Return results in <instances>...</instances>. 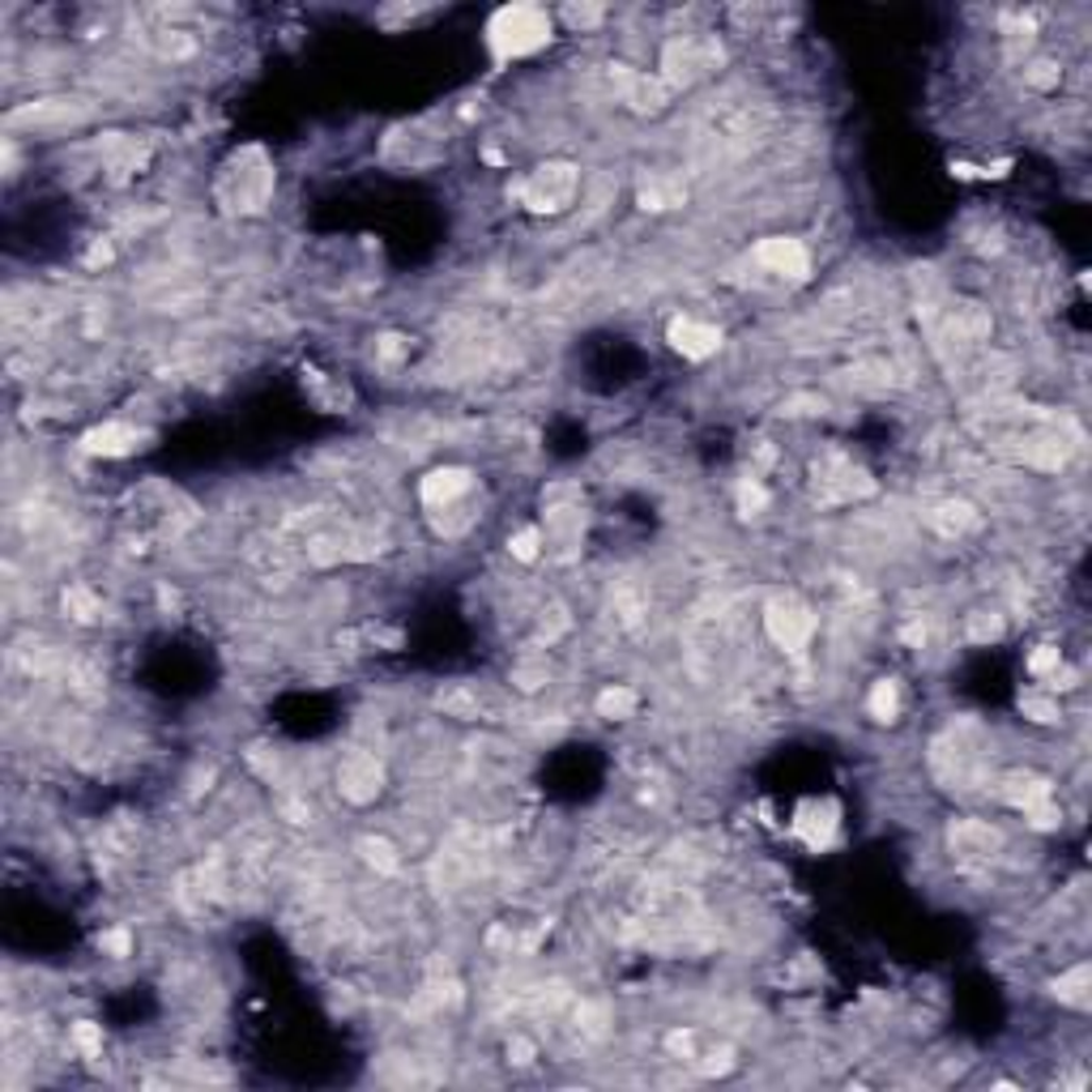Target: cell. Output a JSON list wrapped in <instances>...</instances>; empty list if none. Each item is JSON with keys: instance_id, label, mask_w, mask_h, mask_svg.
Returning <instances> with one entry per match:
<instances>
[{"instance_id": "603a6c76", "label": "cell", "mask_w": 1092, "mask_h": 1092, "mask_svg": "<svg viewBox=\"0 0 1092 1092\" xmlns=\"http://www.w3.org/2000/svg\"><path fill=\"white\" fill-rule=\"evenodd\" d=\"M641 209H653V214H662V209H679L683 201H687V184L679 180V175H666V171H653V175H645L641 180Z\"/></svg>"}, {"instance_id": "d590c367", "label": "cell", "mask_w": 1092, "mask_h": 1092, "mask_svg": "<svg viewBox=\"0 0 1092 1092\" xmlns=\"http://www.w3.org/2000/svg\"><path fill=\"white\" fill-rule=\"evenodd\" d=\"M1020 713H1024L1028 721H1037V726H1050V721L1062 717V713H1058V700H1054V696H1037V692L1020 696Z\"/></svg>"}, {"instance_id": "9a60e30c", "label": "cell", "mask_w": 1092, "mask_h": 1092, "mask_svg": "<svg viewBox=\"0 0 1092 1092\" xmlns=\"http://www.w3.org/2000/svg\"><path fill=\"white\" fill-rule=\"evenodd\" d=\"M751 256H755V265H764L768 273H777V278H785V283H806V273H811V252L802 248V239H789V235L760 239Z\"/></svg>"}, {"instance_id": "f6af8a7d", "label": "cell", "mask_w": 1092, "mask_h": 1092, "mask_svg": "<svg viewBox=\"0 0 1092 1092\" xmlns=\"http://www.w3.org/2000/svg\"><path fill=\"white\" fill-rule=\"evenodd\" d=\"M99 948L107 952V956H116V960H124L129 952H133V935L124 931V926H116V931H103L99 935Z\"/></svg>"}, {"instance_id": "cb8c5ba5", "label": "cell", "mask_w": 1092, "mask_h": 1092, "mask_svg": "<svg viewBox=\"0 0 1092 1092\" xmlns=\"http://www.w3.org/2000/svg\"><path fill=\"white\" fill-rule=\"evenodd\" d=\"M146 141H137V137H124V133H112V137H103V158H107V167H112V175L116 180H124V175H133L141 163H146Z\"/></svg>"}, {"instance_id": "9c48e42d", "label": "cell", "mask_w": 1092, "mask_h": 1092, "mask_svg": "<svg viewBox=\"0 0 1092 1092\" xmlns=\"http://www.w3.org/2000/svg\"><path fill=\"white\" fill-rule=\"evenodd\" d=\"M440 154H444V137L427 120L397 124L380 141V163H389V167H431Z\"/></svg>"}, {"instance_id": "83f0119b", "label": "cell", "mask_w": 1092, "mask_h": 1092, "mask_svg": "<svg viewBox=\"0 0 1092 1092\" xmlns=\"http://www.w3.org/2000/svg\"><path fill=\"white\" fill-rule=\"evenodd\" d=\"M146 44H150V52L154 56H163V61H188L192 52H197V39L188 35V31H154V35H146Z\"/></svg>"}, {"instance_id": "277c9868", "label": "cell", "mask_w": 1092, "mask_h": 1092, "mask_svg": "<svg viewBox=\"0 0 1092 1092\" xmlns=\"http://www.w3.org/2000/svg\"><path fill=\"white\" fill-rule=\"evenodd\" d=\"M581 188V167L551 158V163H538L525 180L512 184V197L529 209V214H564L577 201Z\"/></svg>"}, {"instance_id": "3957f363", "label": "cell", "mask_w": 1092, "mask_h": 1092, "mask_svg": "<svg viewBox=\"0 0 1092 1092\" xmlns=\"http://www.w3.org/2000/svg\"><path fill=\"white\" fill-rule=\"evenodd\" d=\"M556 39V22L542 5H504L487 18V52L508 65V61H525L533 52H542Z\"/></svg>"}, {"instance_id": "836d02e7", "label": "cell", "mask_w": 1092, "mask_h": 1092, "mask_svg": "<svg viewBox=\"0 0 1092 1092\" xmlns=\"http://www.w3.org/2000/svg\"><path fill=\"white\" fill-rule=\"evenodd\" d=\"M542 542H546V538H542V529H533V525H529V529H516V533L508 538V551H512V560L533 564V560L542 556Z\"/></svg>"}, {"instance_id": "e0dca14e", "label": "cell", "mask_w": 1092, "mask_h": 1092, "mask_svg": "<svg viewBox=\"0 0 1092 1092\" xmlns=\"http://www.w3.org/2000/svg\"><path fill=\"white\" fill-rule=\"evenodd\" d=\"M146 440H150V431L112 419V423L90 427V431L82 436V453H90V457H129V453L146 448Z\"/></svg>"}, {"instance_id": "6da1fadb", "label": "cell", "mask_w": 1092, "mask_h": 1092, "mask_svg": "<svg viewBox=\"0 0 1092 1092\" xmlns=\"http://www.w3.org/2000/svg\"><path fill=\"white\" fill-rule=\"evenodd\" d=\"M990 764V734L973 717H956L931 743V772L943 789H973L986 781Z\"/></svg>"}, {"instance_id": "d6a6232c", "label": "cell", "mask_w": 1092, "mask_h": 1092, "mask_svg": "<svg viewBox=\"0 0 1092 1092\" xmlns=\"http://www.w3.org/2000/svg\"><path fill=\"white\" fill-rule=\"evenodd\" d=\"M692 1067L700 1075H730L734 1071V1050L730 1045H713V1050H696Z\"/></svg>"}, {"instance_id": "ee69618b", "label": "cell", "mask_w": 1092, "mask_h": 1092, "mask_svg": "<svg viewBox=\"0 0 1092 1092\" xmlns=\"http://www.w3.org/2000/svg\"><path fill=\"white\" fill-rule=\"evenodd\" d=\"M666 1050H670L679 1062H692L700 1045H696V1033H692V1028H675V1033H666Z\"/></svg>"}, {"instance_id": "ab89813d", "label": "cell", "mask_w": 1092, "mask_h": 1092, "mask_svg": "<svg viewBox=\"0 0 1092 1092\" xmlns=\"http://www.w3.org/2000/svg\"><path fill=\"white\" fill-rule=\"evenodd\" d=\"M1058 666H1062V653H1058L1054 645H1037V653L1028 658V675H1033V679H1050Z\"/></svg>"}, {"instance_id": "7bdbcfd3", "label": "cell", "mask_w": 1092, "mask_h": 1092, "mask_svg": "<svg viewBox=\"0 0 1092 1092\" xmlns=\"http://www.w3.org/2000/svg\"><path fill=\"white\" fill-rule=\"evenodd\" d=\"M1024 86H1033V90H1050V86H1058V65H1054V61H1037V65H1028V69H1024Z\"/></svg>"}, {"instance_id": "60d3db41", "label": "cell", "mask_w": 1092, "mask_h": 1092, "mask_svg": "<svg viewBox=\"0 0 1092 1092\" xmlns=\"http://www.w3.org/2000/svg\"><path fill=\"white\" fill-rule=\"evenodd\" d=\"M542 683H546V662H521V666H512V687L538 692Z\"/></svg>"}, {"instance_id": "b9f144b4", "label": "cell", "mask_w": 1092, "mask_h": 1092, "mask_svg": "<svg viewBox=\"0 0 1092 1092\" xmlns=\"http://www.w3.org/2000/svg\"><path fill=\"white\" fill-rule=\"evenodd\" d=\"M1033 31H1037V22H1033L1028 14H1016V18H1007V48H1011V52L1028 48V44H1033Z\"/></svg>"}, {"instance_id": "c3c4849f", "label": "cell", "mask_w": 1092, "mask_h": 1092, "mask_svg": "<svg viewBox=\"0 0 1092 1092\" xmlns=\"http://www.w3.org/2000/svg\"><path fill=\"white\" fill-rule=\"evenodd\" d=\"M112 260V243H95V252L86 256V265H107Z\"/></svg>"}, {"instance_id": "ffe728a7", "label": "cell", "mask_w": 1092, "mask_h": 1092, "mask_svg": "<svg viewBox=\"0 0 1092 1092\" xmlns=\"http://www.w3.org/2000/svg\"><path fill=\"white\" fill-rule=\"evenodd\" d=\"M611 619L624 632H641L649 624V585L645 581H619L611 590Z\"/></svg>"}, {"instance_id": "f1b7e54d", "label": "cell", "mask_w": 1092, "mask_h": 1092, "mask_svg": "<svg viewBox=\"0 0 1092 1092\" xmlns=\"http://www.w3.org/2000/svg\"><path fill=\"white\" fill-rule=\"evenodd\" d=\"M61 602H65V615L78 619V624H99L103 619V602H99V594L90 585H69Z\"/></svg>"}, {"instance_id": "5b68a950", "label": "cell", "mask_w": 1092, "mask_h": 1092, "mask_svg": "<svg viewBox=\"0 0 1092 1092\" xmlns=\"http://www.w3.org/2000/svg\"><path fill=\"white\" fill-rule=\"evenodd\" d=\"M760 124H764V116L751 107V99L747 103H730V99L713 103V112L700 124V150L713 154V158L743 154L751 146V137L760 133Z\"/></svg>"}, {"instance_id": "44dd1931", "label": "cell", "mask_w": 1092, "mask_h": 1092, "mask_svg": "<svg viewBox=\"0 0 1092 1092\" xmlns=\"http://www.w3.org/2000/svg\"><path fill=\"white\" fill-rule=\"evenodd\" d=\"M999 798L1007 802V806H1016V811H1037V806H1045L1050 798H1054V785H1050V777H1041V772H1007L1003 781H999Z\"/></svg>"}, {"instance_id": "7dc6e473", "label": "cell", "mask_w": 1092, "mask_h": 1092, "mask_svg": "<svg viewBox=\"0 0 1092 1092\" xmlns=\"http://www.w3.org/2000/svg\"><path fill=\"white\" fill-rule=\"evenodd\" d=\"M533 1054H538V1050H533V1041H529V1037H521V1033H512V1037H508V1058H512L516 1067H529V1062H533Z\"/></svg>"}, {"instance_id": "52a82bcc", "label": "cell", "mask_w": 1092, "mask_h": 1092, "mask_svg": "<svg viewBox=\"0 0 1092 1092\" xmlns=\"http://www.w3.org/2000/svg\"><path fill=\"white\" fill-rule=\"evenodd\" d=\"M815 611L798 598V594H777V598H768L764 602V632H768V641L781 649V653H789V658H802L806 653V645H811V636H815Z\"/></svg>"}, {"instance_id": "8d00e7d4", "label": "cell", "mask_w": 1092, "mask_h": 1092, "mask_svg": "<svg viewBox=\"0 0 1092 1092\" xmlns=\"http://www.w3.org/2000/svg\"><path fill=\"white\" fill-rule=\"evenodd\" d=\"M999 636H1003V619H999L994 611H977V615H969V641L990 645V641H999Z\"/></svg>"}, {"instance_id": "4dcf8cb0", "label": "cell", "mask_w": 1092, "mask_h": 1092, "mask_svg": "<svg viewBox=\"0 0 1092 1092\" xmlns=\"http://www.w3.org/2000/svg\"><path fill=\"white\" fill-rule=\"evenodd\" d=\"M607 1007L602 1003H581L577 1011H573V1033L581 1037V1041H598V1037H607Z\"/></svg>"}, {"instance_id": "4316f807", "label": "cell", "mask_w": 1092, "mask_h": 1092, "mask_svg": "<svg viewBox=\"0 0 1092 1092\" xmlns=\"http://www.w3.org/2000/svg\"><path fill=\"white\" fill-rule=\"evenodd\" d=\"M359 854H363V863H368L376 875H397V871H402V854H397V846L385 841V837H359Z\"/></svg>"}, {"instance_id": "2e32d148", "label": "cell", "mask_w": 1092, "mask_h": 1092, "mask_svg": "<svg viewBox=\"0 0 1092 1092\" xmlns=\"http://www.w3.org/2000/svg\"><path fill=\"white\" fill-rule=\"evenodd\" d=\"M615 86H619V95H624V103L632 107V112H641V116H653V112H662L666 103H670V86L658 78V73H645V69H628V65H615Z\"/></svg>"}, {"instance_id": "484cf974", "label": "cell", "mask_w": 1092, "mask_h": 1092, "mask_svg": "<svg viewBox=\"0 0 1092 1092\" xmlns=\"http://www.w3.org/2000/svg\"><path fill=\"white\" fill-rule=\"evenodd\" d=\"M594 709H598V717H607V721H628V717H636V709H641V696H636L632 687L615 683V687L598 692Z\"/></svg>"}, {"instance_id": "8992f818", "label": "cell", "mask_w": 1092, "mask_h": 1092, "mask_svg": "<svg viewBox=\"0 0 1092 1092\" xmlns=\"http://www.w3.org/2000/svg\"><path fill=\"white\" fill-rule=\"evenodd\" d=\"M721 61H726V52H721L717 39L679 35V39H670V44L662 48V73H658V78H662L670 90H687V86H696L704 73H713Z\"/></svg>"}, {"instance_id": "7c38bea8", "label": "cell", "mask_w": 1092, "mask_h": 1092, "mask_svg": "<svg viewBox=\"0 0 1092 1092\" xmlns=\"http://www.w3.org/2000/svg\"><path fill=\"white\" fill-rule=\"evenodd\" d=\"M385 789V764L376 760V751H351L338 764V794L355 806L376 802Z\"/></svg>"}, {"instance_id": "f546056e", "label": "cell", "mask_w": 1092, "mask_h": 1092, "mask_svg": "<svg viewBox=\"0 0 1092 1092\" xmlns=\"http://www.w3.org/2000/svg\"><path fill=\"white\" fill-rule=\"evenodd\" d=\"M867 709H871L875 721H897V713H901V687H897L892 679H880V683L871 687V696H867Z\"/></svg>"}, {"instance_id": "bcb514c9", "label": "cell", "mask_w": 1092, "mask_h": 1092, "mask_svg": "<svg viewBox=\"0 0 1092 1092\" xmlns=\"http://www.w3.org/2000/svg\"><path fill=\"white\" fill-rule=\"evenodd\" d=\"M602 14H607L602 5H568V10H564V18H568L573 27H581V31H585V27H598Z\"/></svg>"}, {"instance_id": "ac0fdd59", "label": "cell", "mask_w": 1092, "mask_h": 1092, "mask_svg": "<svg viewBox=\"0 0 1092 1092\" xmlns=\"http://www.w3.org/2000/svg\"><path fill=\"white\" fill-rule=\"evenodd\" d=\"M470 491H474V470H465V465H440V470H431V474L419 482V499H423L431 512H440V508H448V504H461Z\"/></svg>"}, {"instance_id": "f35d334b", "label": "cell", "mask_w": 1092, "mask_h": 1092, "mask_svg": "<svg viewBox=\"0 0 1092 1092\" xmlns=\"http://www.w3.org/2000/svg\"><path fill=\"white\" fill-rule=\"evenodd\" d=\"M73 1045H78L86 1058H99V1054H103V1028L90 1024V1020H78V1024H73Z\"/></svg>"}, {"instance_id": "74e56055", "label": "cell", "mask_w": 1092, "mask_h": 1092, "mask_svg": "<svg viewBox=\"0 0 1092 1092\" xmlns=\"http://www.w3.org/2000/svg\"><path fill=\"white\" fill-rule=\"evenodd\" d=\"M768 508V491L755 482V478H743L738 482V512L743 516H755V512H764Z\"/></svg>"}, {"instance_id": "e575fe53", "label": "cell", "mask_w": 1092, "mask_h": 1092, "mask_svg": "<svg viewBox=\"0 0 1092 1092\" xmlns=\"http://www.w3.org/2000/svg\"><path fill=\"white\" fill-rule=\"evenodd\" d=\"M854 385L867 393H888L892 389V368L888 363H858L854 368Z\"/></svg>"}, {"instance_id": "1f68e13d", "label": "cell", "mask_w": 1092, "mask_h": 1092, "mask_svg": "<svg viewBox=\"0 0 1092 1092\" xmlns=\"http://www.w3.org/2000/svg\"><path fill=\"white\" fill-rule=\"evenodd\" d=\"M568 624H573V619H568V607L551 598V602H546V607H542V615H538V641H546V645H556V641H560V636L568 632Z\"/></svg>"}, {"instance_id": "d4e9b609", "label": "cell", "mask_w": 1092, "mask_h": 1092, "mask_svg": "<svg viewBox=\"0 0 1092 1092\" xmlns=\"http://www.w3.org/2000/svg\"><path fill=\"white\" fill-rule=\"evenodd\" d=\"M1054 999L1058 1003H1067V1007H1088L1092 1003V969L1088 965H1075V969H1067L1058 982H1054Z\"/></svg>"}, {"instance_id": "7a4b0ae2", "label": "cell", "mask_w": 1092, "mask_h": 1092, "mask_svg": "<svg viewBox=\"0 0 1092 1092\" xmlns=\"http://www.w3.org/2000/svg\"><path fill=\"white\" fill-rule=\"evenodd\" d=\"M273 188H278V175H273V158L265 154V146H243L222 163L214 180V201L231 218H252L269 209Z\"/></svg>"}, {"instance_id": "d6986e66", "label": "cell", "mask_w": 1092, "mask_h": 1092, "mask_svg": "<svg viewBox=\"0 0 1092 1092\" xmlns=\"http://www.w3.org/2000/svg\"><path fill=\"white\" fill-rule=\"evenodd\" d=\"M666 338H670V346H675L683 359H696V363L721 351V329L709 325V321H696V317H675L670 329H666Z\"/></svg>"}, {"instance_id": "30bf717a", "label": "cell", "mask_w": 1092, "mask_h": 1092, "mask_svg": "<svg viewBox=\"0 0 1092 1092\" xmlns=\"http://www.w3.org/2000/svg\"><path fill=\"white\" fill-rule=\"evenodd\" d=\"M90 116V103L82 99H35L22 103L5 116V129H31V133H48V129H73Z\"/></svg>"}, {"instance_id": "5bb4252c", "label": "cell", "mask_w": 1092, "mask_h": 1092, "mask_svg": "<svg viewBox=\"0 0 1092 1092\" xmlns=\"http://www.w3.org/2000/svg\"><path fill=\"white\" fill-rule=\"evenodd\" d=\"M837 829H841V806L833 798H811L798 806L794 815V837L806 846V850H829L837 841Z\"/></svg>"}, {"instance_id": "4fadbf2b", "label": "cell", "mask_w": 1092, "mask_h": 1092, "mask_svg": "<svg viewBox=\"0 0 1092 1092\" xmlns=\"http://www.w3.org/2000/svg\"><path fill=\"white\" fill-rule=\"evenodd\" d=\"M440 713L448 717H461V721H487V717H504L508 704L499 692L491 687H474V683H448L440 696H436Z\"/></svg>"}, {"instance_id": "8fae6325", "label": "cell", "mask_w": 1092, "mask_h": 1092, "mask_svg": "<svg viewBox=\"0 0 1092 1092\" xmlns=\"http://www.w3.org/2000/svg\"><path fill=\"white\" fill-rule=\"evenodd\" d=\"M1003 833L994 829V824H986V819H956V824L948 829V850H952V858L956 863H965V867H986V863H994L999 854H1003Z\"/></svg>"}, {"instance_id": "7402d4cb", "label": "cell", "mask_w": 1092, "mask_h": 1092, "mask_svg": "<svg viewBox=\"0 0 1092 1092\" xmlns=\"http://www.w3.org/2000/svg\"><path fill=\"white\" fill-rule=\"evenodd\" d=\"M926 525L943 538H965L982 525V512L969 499H939L935 508H926Z\"/></svg>"}, {"instance_id": "ba28073f", "label": "cell", "mask_w": 1092, "mask_h": 1092, "mask_svg": "<svg viewBox=\"0 0 1092 1092\" xmlns=\"http://www.w3.org/2000/svg\"><path fill=\"white\" fill-rule=\"evenodd\" d=\"M815 495L819 504H854L875 495V478L863 465H854L846 453H824L815 461Z\"/></svg>"}]
</instances>
